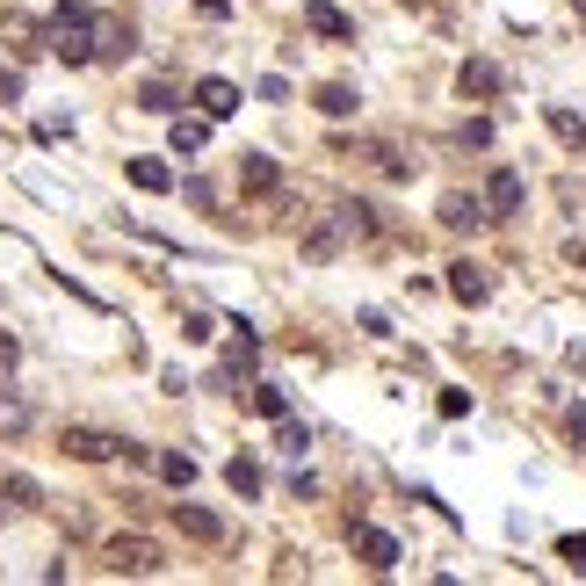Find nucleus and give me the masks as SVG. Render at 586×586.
Returning a JSON list of instances; mask_svg holds the SVG:
<instances>
[{
  "label": "nucleus",
  "mask_w": 586,
  "mask_h": 586,
  "mask_svg": "<svg viewBox=\"0 0 586 586\" xmlns=\"http://www.w3.org/2000/svg\"><path fill=\"white\" fill-rule=\"evenodd\" d=\"M203 138H210V131H203L196 116H174V152H203Z\"/></svg>",
  "instance_id": "obj_16"
},
{
  "label": "nucleus",
  "mask_w": 586,
  "mask_h": 586,
  "mask_svg": "<svg viewBox=\"0 0 586 586\" xmlns=\"http://www.w3.org/2000/svg\"><path fill=\"white\" fill-rule=\"evenodd\" d=\"M95 15H87V8H66V15H58V51H66V58H95Z\"/></svg>",
  "instance_id": "obj_2"
},
{
  "label": "nucleus",
  "mask_w": 586,
  "mask_h": 586,
  "mask_svg": "<svg viewBox=\"0 0 586 586\" xmlns=\"http://www.w3.org/2000/svg\"><path fill=\"white\" fill-rule=\"evenodd\" d=\"M174 521H181L189 536H203V543H218V536H225V521H218V514H203V507H174Z\"/></svg>",
  "instance_id": "obj_10"
},
{
  "label": "nucleus",
  "mask_w": 586,
  "mask_h": 586,
  "mask_svg": "<svg viewBox=\"0 0 586 586\" xmlns=\"http://www.w3.org/2000/svg\"><path fill=\"white\" fill-rule=\"evenodd\" d=\"M485 203H492V210H521V174H514V167H500V174L485 181Z\"/></svg>",
  "instance_id": "obj_8"
},
{
  "label": "nucleus",
  "mask_w": 586,
  "mask_h": 586,
  "mask_svg": "<svg viewBox=\"0 0 586 586\" xmlns=\"http://www.w3.org/2000/svg\"><path fill=\"white\" fill-rule=\"evenodd\" d=\"M275 449H283V456H290V464H297V456H304V449H312V427H304V420H283V442H275Z\"/></svg>",
  "instance_id": "obj_18"
},
{
  "label": "nucleus",
  "mask_w": 586,
  "mask_h": 586,
  "mask_svg": "<svg viewBox=\"0 0 586 586\" xmlns=\"http://www.w3.org/2000/svg\"><path fill=\"white\" fill-rule=\"evenodd\" d=\"M304 22H312L319 37H348V15H341V8H326V0H312V8H304Z\"/></svg>",
  "instance_id": "obj_13"
},
{
  "label": "nucleus",
  "mask_w": 586,
  "mask_h": 586,
  "mask_svg": "<svg viewBox=\"0 0 586 586\" xmlns=\"http://www.w3.org/2000/svg\"><path fill=\"white\" fill-rule=\"evenodd\" d=\"M123 435H102V427H66V456H80V464H102V456H116Z\"/></svg>",
  "instance_id": "obj_3"
},
{
  "label": "nucleus",
  "mask_w": 586,
  "mask_h": 586,
  "mask_svg": "<svg viewBox=\"0 0 586 586\" xmlns=\"http://www.w3.org/2000/svg\"><path fill=\"white\" fill-rule=\"evenodd\" d=\"M355 550H362V558L377 565V572H391V565H398V543H391L384 529H355Z\"/></svg>",
  "instance_id": "obj_5"
},
{
  "label": "nucleus",
  "mask_w": 586,
  "mask_h": 586,
  "mask_svg": "<svg viewBox=\"0 0 586 586\" xmlns=\"http://www.w3.org/2000/svg\"><path fill=\"white\" fill-rule=\"evenodd\" d=\"M449 290L464 297V304H485V297H492V283H485V268H471V261H456V268H449Z\"/></svg>",
  "instance_id": "obj_4"
},
{
  "label": "nucleus",
  "mask_w": 586,
  "mask_h": 586,
  "mask_svg": "<svg viewBox=\"0 0 586 586\" xmlns=\"http://www.w3.org/2000/svg\"><path fill=\"white\" fill-rule=\"evenodd\" d=\"M550 123H558V138H572V145H586V116H572V109H550Z\"/></svg>",
  "instance_id": "obj_20"
},
{
  "label": "nucleus",
  "mask_w": 586,
  "mask_h": 586,
  "mask_svg": "<svg viewBox=\"0 0 586 586\" xmlns=\"http://www.w3.org/2000/svg\"><path fill=\"white\" fill-rule=\"evenodd\" d=\"M442 225H485V203L478 196H449L442 203Z\"/></svg>",
  "instance_id": "obj_14"
},
{
  "label": "nucleus",
  "mask_w": 586,
  "mask_h": 586,
  "mask_svg": "<svg viewBox=\"0 0 586 586\" xmlns=\"http://www.w3.org/2000/svg\"><path fill=\"white\" fill-rule=\"evenodd\" d=\"M167 558H160V543H145V536H116L109 543V572H131V579H145V572H160Z\"/></svg>",
  "instance_id": "obj_1"
},
{
  "label": "nucleus",
  "mask_w": 586,
  "mask_h": 586,
  "mask_svg": "<svg viewBox=\"0 0 586 586\" xmlns=\"http://www.w3.org/2000/svg\"><path fill=\"white\" fill-rule=\"evenodd\" d=\"M225 478H232L239 492H261V471H254V464H246V456H232V471H225Z\"/></svg>",
  "instance_id": "obj_21"
},
{
  "label": "nucleus",
  "mask_w": 586,
  "mask_h": 586,
  "mask_svg": "<svg viewBox=\"0 0 586 586\" xmlns=\"http://www.w3.org/2000/svg\"><path fill=\"white\" fill-rule=\"evenodd\" d=\"M319 109H326V116H355V87H341V80L319 87Z\"/></svg>",
  "instance_id": "obj_15"
},
{
  "label": "nucleus",
  "mask_w": 586,
  "mask_h": 586,
  "mask_svg": "<svg viewBox=\"0 0 586 586\" xmlns=\"http://www.w3.org/2000/svg\"><path fill=\"white\" fill-rule=\"evenodd\" d=\"M333 246H341V225H312V239H304V254H312V261H326Z\"/></svg>",
  "instance_id": "obj_19"
},
{
  "label": "nucleus",
  "mask_w": 586,
  "mask_h": 586,
  "mask_svg": "<svg viewBox=\"0 0 586 586\" xmlns=\"http://www.w3.org/2000/svg\"><path fill=\"white\" fill-rule=\"evenodd\" d=\"M29 420V406H22V398H0V427H22Z\"/></svg>",
  "instance_id": "obj_23"
},
{
  "label": "nucleus",
  "mask_w": 586,
  "mask_h": 586,
  "mask_svg": "<svg viewBox=\"0 0 586 586\" xmlns=\"http://www.w3.org/2000/svg\"><path fill=\"white\" fill-rule=\"evenodd\" d=\"M456 87H464V95H500V66H492V58H471V66L456 73Z\"/></svg>",
  "instance_id": "obj_6"
},
{
  "label": "nucleus",
  "mask_w": 586,
  "mask_h": 586,
  "mask_svg": "<svg viewBox=\"0 0 586 586\" xmlns=\"http://www.w3.org/2000/svg\"><path fill=\"white\" fill-rule=\"evenodd\" d=\"M572 435H579V442H586V406H579V413H572Z\"/></svg>",
  "instance_id": "obj_25"
},
{
  "label": "nucleus",
  "mask_w": 586,
  "mask_h": 586,
  "mask_svg": "<svg viewBox=\"0 0 586 586\" xmlns=\"http://www.w3.org/2000/svg\"><path fill=\"white\" fill-rule=\"evenodd\" d=\"M254 413H261V420H283V413H290V398L275 391V384H254Z\"/></svg>",
  "instance_id": "obj_17"
},
{
  "label": "nucleus",
  "mask_w": 586,
  "mask_h": 586,
  "mask_svg": "<svg viewBox=\"0 0 586 586\" xmlns=\"http://www.w3.org/2000/svg\"><path fill=\"white\" fill-rule=\"evenodd\" d=\"M0 369H15V341H8V333H0Z\"/></svg>",
  "instance_id": "obj_24"
},
{
  "label": "nucleus",
  "mask_w": 586,
  "mask_h": 586,
  "mask_svg": "<svg viewBox=\"0 0 586 586\" xmlns=\"http://www.w3.org/2000/svg\"><path fill=\"white\" fill-rule=\"evenodd\" d=\"M160 471H167V485H189V478H196L189 456H160Z\"/></svg>",
  "instance_id": "obj_22"
},
{
  "label": "nucleus",
  "mask_w": 586,
  "mask_h": 586,
  "mask_svg": "<svg viewBox=\"0 0 586 586\" xmlns=\"http://www.w3.org/2000/svg\"><path fill=\"white\" fill-rule=\"evenodd\" d=\"M239 181H246V189H275L283 174H275V160H268V152H246V160H239Z\"/></svg>",
  "instance_id": "obj_9"
},
{
  "label": "nucleus",
  "mask_w": 586,
  "mask_h": 586,
  "mask_svg": "<svg viewBox=\"0 0 586 586\" xmlns=\"http://www.w3.org/2000/svg\"><path fill=\"white\" fill-rule=\"evenodd\" d=\"M37 507V485L29 478H0V514H29Z\"/></svg>",
  "instance_id": "obj_11"
},
{
  "label": "nucleus",
  "mask_w": 586,
  "mask_h": 586,
  "mask_svg": "<svg viewBox=\"0 0 586 586\" xmlns=\"http://www.w3.org/2000/svg\"><path fill=\"white\" fill-rule=\"evenodd\" d=\"M196 102H203V116H232V109H239V87H232V80H203Z\"/></svg>",
  "instance_id": "obj_7"
},
{
  "label": "nucleus",
  "mask_w": 586,
  "mask_h": 586,
  "mask_svg": "<svg viewBox=\"0 0 586 586\" xmlns=\"http://www.w3.org/2000/svg\"><path fill=\"white\" fill-rule=\"evenodd\" d=\"M131 181H138L145 196H167V189H174V174H167L160 160H131Z\"/></svg>",
  "instance_id": "obj_12"
}]
</instances>
